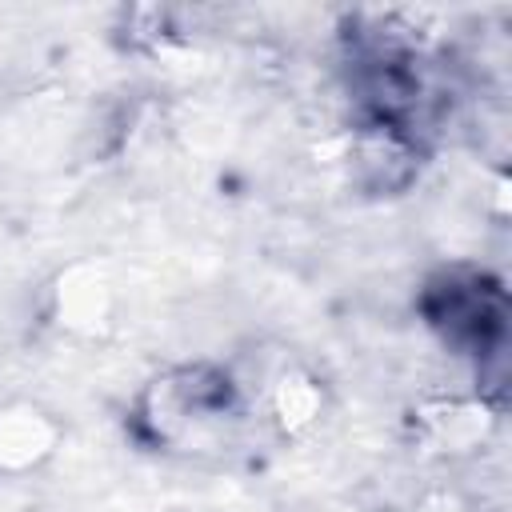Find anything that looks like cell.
<instances>
[{
    "label": "cell",
    "mask_w": 512,
    "mask_h": 512,
    "mask_svg": "<svg viewBox=\"0 0 512 512\" xmlns=\"http://www.w3.org/2000/svg\"><path fill=\"white\" fill-rule=\"evenodd\" d=\"M240 420V392L224 368L184 364L156 376L140 400V424L168 448H208Z\"/></svg>",
    "instance_id": "obj_1"
},
{
    "label": "cell",
    "mask_w": 512,
    "mask_h": 512,
    "mask_svg": "<svg viewBox=\"0 0 512 512\" xmlns=\"http://www.w3.org/2000/svg\"><path fill=\"white\" fill-rule=\"evenodd\" d=\"M500 316H504L500 296L484 288L480 276H472L468 284L448 280L436 292V308H432V320L444 328V336L472 348H488V340L500 332Z\"/></svg>",
    "instance_id": "obj_2"
},
{
    "label": "cell",
    "mask_w": 512,
    "mask_h": 512,
    "mask_svg": "<svg viewBox=\"0 0 512 512\" xmlns=\"http://www.w3.org/2000/svg\"><path fill=\"white\" fill-rule=\"evenodd\" d=\"M56 428L36 408H8L0 412V468L16 472L52 452Z\"/></svg>",
    "instance_id": "obj_3"
},
{
    "label": "cell",
    "mask_w": 512,
    "mask_h": 512,
    "mask_svg": "<svg viewBox=\"0 0 512 512\" xmlns=\"http://www.w3.org/2000/svg\"><path fill=\"white\" fill-rule=\"evenodd\" d=\"M272 404H276V416L284 428H304L320 416V392L312 380H300V376H284L276 384Z\"/></svg>",
    "instance_id": "obj_4"
}]
</instances>
